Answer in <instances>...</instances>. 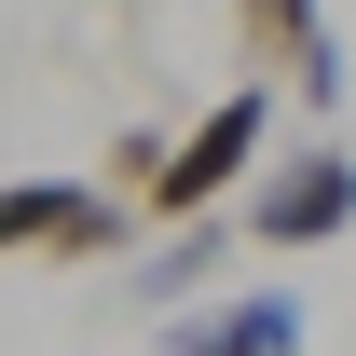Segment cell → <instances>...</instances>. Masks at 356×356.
Masks as SVG:
<instances>
[{
  "label": "cell",
  "mask_w": 356,
  "mask_h": 356,
  "mask_svg": "<svg viewBox=\"0 0 356 356\" xmlns=\"http://www.w3.org/2000/svg\"><path fill=\"white\" fill-rule=\"evenodd\" d=\"M261 137H274V83H233L192 137H165V165H151V192H137V220H165V233H178V220H220V192H247Z\"/></svg>",
  "instance_id": "obj_1"
},
{
  "label": "cell",
  "mask_w": 356,
  "mask_h": 356,
  "mask_svg": "<svg viewBox=\"0 0 356 356\" xmlns=\"http://www.w3.org/2000/svg\"><path fill=\"white\" fill-rule=\"evenodd\" d=\"M329 233H356V151H343V137L261 151V165H247V247L302 261V247H329Z\"/></svg>",
  "instance_id": "obj_2"
},
{
  "label": "cell",
  "mask_w": 356,
  "mask_h": 356,
  "mask_svg": "<svg viewBox=\"0 0 356 356\" xmlns=\"http://www.w3.org/2000/svg\"><path fill=\"white\" fill-rule=\"evenodd\" d=\"M165 356H302V302L288 288H233V302H178Z\"/></svg>",
  "instance_id": "obj_3"
},
{
  "label": "cell",
  "mask_w": 356,
  "mask_h": 356,
  "mask_svg": "<svg viewBox=\"0 0 356 356\" xmlns=\"http://www.w3.org/2000/svg\"><path fill=\"white\" fill-rule=\"evenodd\" d=\"M233 28H247V42H261L315 110H343V42H329V14H315V0H233Z\"/></svg>",
  "instance_id": "obj_4"
},
{
  "label": "cell",
  "mask_w": 356,
  "mask_h": 356,
  "mask_svg": "<svg viewBox=\"0 0 356 356\" xmlns=\"http://www.w3.org/2000/svg\"><path fill=\"white\" fill-rule=\"evenodd\" d=\"M220 274H233V233H220V220H178L165 247L137 261V302H151V315H178V302H206Z\"/></svg>",
  "instance_id": "obj_5"
},
{
  "label": "cell",
  "mask_w": 356,
  "mask_h": 356,
  "mask_svg": "<svg viewBox=\"0 0 356 356\" xmlns=\"http://www.w3.org/2000/svg\"><path fill=\"white\" fill-rule=\"evenodd\" d=\"M42 261H137V206H124V192H96V178H83V192H69V220H55V247H42Z\"/></svg>",
  "instance_id": "obj_6"
},
{
  "label": "cell",
  "mask_w": 356,
  "mask_h": 356,
  "mask_svg": "<svg viewBox=\"0 0 356 356\" xmlns=\"http://www.w3.org/2000/svg\"><path fill=\"white\" fill-rule=\"evenodd\" d=\"M69 192L83 178H0V261H42L55 220H69Z\"/></svg>",
  "instance_id": "obj_7"
},
{
  "label": "cell",
  "mask_w": 356,
  "mask_h": 356,
  "mask_svg": "<svg viewBox=\"0 0 356 356\" xmlns=\"http://www.w3.org/2000/svg\"><path fill=\"white\" fill-rule=\"evenodd\" d=\"M151 165H165V137H151V124H124V137H110V178H96V192H124V206H137V192H151Z\"/></svg>",
  "instance_id": "obj_8"
}]
</instances>
